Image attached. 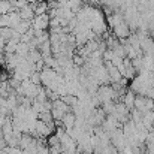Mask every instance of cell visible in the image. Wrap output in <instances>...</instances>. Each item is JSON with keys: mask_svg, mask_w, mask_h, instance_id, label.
<instances>
[{"mask_svg": "<svg viewBox=\"0 0 154 154\" xmlns=\"http://www.w3.org/2000/svg\"><path fill=\"white\" fill-rule=\"evenodd\" d=\"M35 127H36L38 135L42 136V138H48L50 135H52V133L55 132V126L47 124V123H44L42 120H38V121L35 123Z\"/></svg>", "mask_w": 154, "mask_h": 154, "instance_id": "6da1fadb", "label": "cell"}, {"mask_svg": "<svg viewBox=\"0 0 154 154\" xmlns=\"http://www.w3.org/2000/svg\"><path fill=\"white\" fill-rule=\"evenodd\" d=\"M114 33H115V36H118L120 39H126V38L130 36V27H129V24H127L126 21H121L120 24H117V26L114 27Z\"/></svg>", "mask_w": 154, "mask_h": 154, "instance_id": "7a4b0ae2", "label": "cell"}, {"mask_svg": "<svg viewBox=\"0 0 154 154\" xmlns=\"http://www.w3.org/2000/svg\"><path fill=\"white\" fill-rule=\"evenodd\" d=\"M61 121H63V126H64L66 129L75 127V126H76V115H75V112H66Z\"/></svg>", "mask_w": 154, "mask_h": 154, "instance_id": "3957f363", "label": "cell"}, {"mask_svg": "<svg viewBox=\"0 0 154 154\" xmlns=\"http://www.w3.org/2000/svg\"><path fill=\"white\" fill-rule=\"evenodd\" d=\"M50 21H48V15H39L38 18H35V30H45L48 27Z\"/></svg>", "mask_w": 154, "mask_h": 154, "instance_id": "277c9868", "label": "cell"}, {"mask_svg": "<svg viewBox=\"0 0 154 154\" xmlns=\"http://www.w3.org/2000/svg\"><path fill=\"white\" fill-rule=\"evenodd\" d=\"M135 99H136L135 91H126L124 96H123V103L132 111V109L135 108Z\"/></svg>", "mask_w": 154, "mask_h": 154, "instance_id": "5b68a950", "label": "cell"}, {"mask_svg": "<svg viewBox=\"0 0 154 154\" xmlns=\"http://www.w3.org/2000/svg\"><path fill=\"white\" fill-rule=\"evenodd\" d=\"M38 120H42V121H44V123H47V124L55 126V123H54V117H52L51 111H44V112L38 114Z\"/></svg>", "mask_w": 154, "mask_h": 154, "instance_id": "8992f818", "label": "cell"}, {"mask_svg": "<svg viewBox=\"0 0 154 154\" xmlns=\"http://www.w3.org/2000/svg\"><path fill=\"white\" fill-rule=\"evenodd\" d=\"M20 15H21V18L23 20H33V17H35V11H33V8H23V9H20Z\"/></svg>", "mask_w": 154, "mask_h": 154, "instance_id": "52a82bcc", "label": "cell"}, {"mask_svg": "<svg viewBox=\"0 0 154 154\" xmlns=\"http://www.w3.org/2000/svg\"><path fill=\"white\" fill-rule=\"evenodd\" d=\"M52 117H54V120H63V117H64V111H61V109H57V108H52Z\"/></svg>", "mask_w": 154, "mask_h": 154, "instance_id": "ba28073f", "label": "cell"}, {"mask_svg": "<svg viewBox=\"0 0 154 154\" xmlns=\"http://www.w3.org/2000/svg\"><path fill=\"white\" fill-rule=\"evenodd\" d=\"M29 3H39V2H42V0H27Z\"/></svg>", "mask_w": 154, "mask_h": 154, "instance_id": "9c48e42d", "label": "cell"}, {"mask_svg": "<svg viewBox=\"0 0 154 154\" xmlns=\"http://www.w3.org/2000/svg\"><path fill=\"white\" fill-rule=\"evenodd\" d=\"M51 2H55V0H51Z\"/></svg>", "mask_w": 154, "mask_h": 154, "instance_id": "30bf717a", "label": "cell"}]
</instances>
